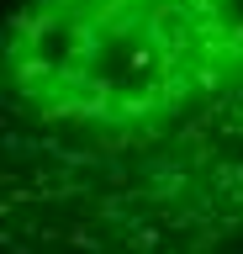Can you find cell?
<instances>
[{
  "label": "cell",
  "instance_id": "obj_1",
  "mask_svg": "<svg viewBox=\"0 0 243 254\" xmlns=\"http://www.w3.org/2000/svg\"><path fill=\"white\" fill-rule=\"evenodd\" d=\"M0 106L27 238L243 244V0H16Z\"/></svg>",
  "mask_w": 243,
  "mask_h": 254
}]
</instances>
